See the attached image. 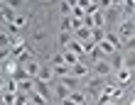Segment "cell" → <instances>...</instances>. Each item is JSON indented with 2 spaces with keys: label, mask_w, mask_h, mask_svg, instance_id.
I'll return each mask as SVG.
<instances>
[{
  "label": "cell",
  "mask_w": 135,
  "mask_h": 105,
  "mask_svg": "<svg viewBox=\"0 0 135 105\" xmlns=\"http://www.w3.org/2000/svg\"><path fill=\"white\" fill-rule=\"evenodd\" d=\"M118 32L115 34L120 37V42H125V39H135V17H125L118 22Z\"/></svg>",
  "instance_id": "6da1fadb"
},
{
  "label": "cell",
  "mask_w": 135,
  "mask_h": 105,
  "mask_svg": "<svg viewBox=\"0 0 135 105\" xmlns=\"http://www.w3.org/2000/svg\"><path fill=\"white\" fill-rule=\"evenodd\" d=\"M61 86H66L69 91H81V88L86 86V78H76V76H71V74H66V76H59L57 78Z\"/></svg>",
  "instance_id": "7a4b0ae2"
},
{
  "label": "cell",
  "mask_w": 135,
  "mask_h": 105,
  "mask_svg": "<svg viewBox=\"0 0 135 105\" xmlns=\"http://www.w3.org/2000/svg\"><path fill=\"white\" fill-rule=\"evenodd\" d=\"M91 74L93 76H103V78H108L113 71H110V66H108V59H101V61H93L91 64Z\"/></svg>",
  "instance_id": "3957f363"
},
{
  "label": "cell",
  "mask_w": 135,
  "mask_h": 105,
  "mask_svg": "<svg viewBox=\"0 0 135 105\" xmlns=\"http://www.w3.org/2000/svg\"><path fill=\"white\" fill-rule=\"evenodd\" d=\"M113 74H115V86H120V88H125V83H130V81H133V71L130 69H118V71H113Z\"/></svg>",
  "instance_id": "277c9868"
},
{
  "label": "cell",
  "mask_w": 135,
  "mask_h": 105,
  "mask_svg": "<svg viewBox=\"0 0 135 105\" xmlns=\"http://www.w3.org/2000/svg\"><path fill=\"white\" fill-rule=\"evenodd\" d=\"M35 78L47 81V83H54V81H57V76L52 74V66H49V64H39V71H37V76H35Z\"/></svg>",
  "instance_id": "5b68a950"
},
{
  "label": "cell",
  "mask_w": 135,
  "mask_h": 105,
  "mask_svg": "<svg viewBox=\"0 0 135 105\" xmlns=\"http://www.w3.org/2000/svg\"><path fill=\"white\" fill-rule=\"evenodd\" d=\"M69 74H71V76H76V78H89V76H91V69L86 66V64H81V61H76L74 66L69 69Z\"/></svg>",
  "instance_id": "8992f818"
},
{
  "label": "cell",
  "mask_w": 135,
  "mask_h": 105,
  "mask_svg": "<svg viewBox=\"0 0 135 105\" xmlns=\"http://www.w3.org/2000/svg\"><path fill=\"white\" fill-rule=\"evenodd\" d=\"M35 91L42 95L44 100H49L52 98V83H47V81H39V78H35Z\"/></svg>",
  "instance_id": "52a82bcc"
},
{
  "label": "cell",
  "mask_w": 135,
  "mask_h": 105,
  "mask_svg": "<svg viewBox=\"0 0 135 105\" xmlns=\"http://www.w3.org/2000/svg\"><path fill=\"white\" fill-rule=\"evenodd\" d=\"M69 88L66 86H61L59 83V81H54V83H52V95H54V98H57V100H64V98H69Z\"/></svg>",
  "instance_id": "ba28073f"
},
{
  "label": "cell",
  "mask_w": 135,
  "mask_h": 105,
  "mask_svg": "<svg viewBox=\"0 0 135 105\" xmlns=\"http://www.w3.org/2000/svg\"><path fill=\"white\" fill-rule=\"evenodd\" d=\"M108 66H110V71L123 69V51H113V54H108Z\"/></svg>",
  "instance_id": "9c48e42d"
},
{
  "label": "cell",
  "mask_w": 135,
  "mask_h": 105,
  "mask_svg": "<svg viewBox=\"0 0 135 105\" xmlns=\"http://www.w3.org/2000/svg\"><path fill=\"white\" fill-rule=\"evenodd\" d=\"M71 37H74L76 42L86 44V42H91V29H86V27H79V29H74V32H71Z\"/></svg>",
  "instance_id": "30bf717a"
},
{
  "label": "cell",
  "mask_w": 135,
  "mask_h": 105,
  "mask_svg": "<svg viewBox=\"0 0 135 105\" xmlns=\"http://www.w3.org/2000/svg\"><path fill=\"white\" fill-rule=\"evenodd\" d=\"M64 49H66V51H71V54H76V56H84V54H86V51H84V44H81V42H76L74 37H71L69 42H66V46H64Z\"/></svg>",
  "instance_id": "8fae6325"
},
{
  "label": "cell",
  "mask_w": 135,
  "mask_h": 105,
  "mask_svg": "<svg viewBox=\"0 0 135 105\" xmlns=\"http://www.w3.org/2000/svg\"><path fill=\"white\" fill-rule=\"evenodd\" d=\"M0 15H3V20L10 25V22H15V17H17V10H12V7H7L5 3H0Z\"/></svg>",
  "instance_id": "7c38bea8"
},
{
  "label": "cell",
  "mask_w": 135,
  "mask_h": 105,
  "mask_svg": "<svg viewBox=\"0 0 135 105\" xmlns=\"http://www.w3.org/2000/svg\"><path fill=\"white\" fill-rule=\"evenodd\" d=\"M120 15H123V20L133 17V15H135V0H125V3L120 5Z\"/></svg>",
  "instance_id": "4fadbf2b"
},
{
  "label": "cell",
  "mask_w": 135,
  "mask_h": 105,
  "mask_svg": "<svg viewBox=\"0 0 135 105\" xmlns=\"http://www.w3.org/2000/svg\"><path fill=\"white\" fill-rule=\"evenodd\" d=\"M22 69H25L27 74L35 78V76H37V71H39V61H37V59H30V61H25V64H22Z\"/></svg>",
  "instance_id": "5bb4252c"
},
{
  "label": "cell",
  "mask_w": 135,
  "mask_h": 105,
  "mask_svg": "<svg viewBox=\"0 0 135 105\" xmlns=\"http://www.w3.org/2000/svg\"><path fill=\"white\" fill-rule=\"evenodd\" d=\"M17 91H20V93H30V91H35V78L17 81Z\"/></svg>",
  "instance_id": "9a60e30c"
},
{
  "label": "cell",
  "mask_w": 135,
  "mask_h": 105,
  "mask_svg": "<svg viewBox=\"0 0 135 105\" xmlns=\"http://www.w3.org/2000/svg\"><path fill=\"white\" fill-rule=\"evenodd\" d=\"M10 78L15 81V83H17V81H25V78H32V76H30V74H27V71L22 69V66H17V69L12 71V76H10Z\"/></svg>",
  "instance_id": "2e32d148"
},
{
  "label": "cell",
  "mask_w": 135,
  "mask_h": 105,
  "mask_svg": "<svg viewBox=\"0 0 135 105\" xmlns=\"http://www.w3.org/2000/svg\"><path fill=\"white\" fill-rule=\"evenodd\" d=\"M69 98L74 100L76 105H86V103H89V100H86V95H84V91H71V93H69Z\"/></svg>",
  "instance_id": "e0dca14e"
},
{
  "label": "cell",
  "mask_w": 135,
  "mask_h": 105,
  "mask_svg": "<svg viewBox=\"0 0 135 105\" xmlns=\"http://www.w3.org/2000/svg\"><path fill=\"white\" fill-rule=\"evenodd\" d=\"M59 32H71V15H61L59 17Z\"/></svg>",
  "instance_id": "ac0fdd59"
},
{
  "label": "cell",
  "mask_w": 135,
  "mask_h": 105,
  "mask_svg": "<svg viewBox=\"0 0 135 105\" xmlns=\"http://www.w3.org/2000/svg\"><path fill=\"white\" fill-rule=\"evenodd\" d=\"M27 95H30V103H32V105H49V100H44L37 91H30Z\"/></svg>",
  "instance_id": "d6986e66"
},
{
  "label": "cell",
  "mask_w": 135,
  "mask_h": 105,
  "mask_svg": "<svg viewBox=\"0 0 135 105\" xmlns=\"http://www.w3.org/2000/svg\"><path fill=\"white\" fill-rule=\"evenodd\" d=\"M103 37H106V29H103V27H93V29H91V42H93V44H98Z\"/></svg>",
  "instance_id": "ffe728a7"
},
{
  "label": "cell",
  "mask_w": 135,
  "mask_h": 105,
  "mask_svg": "<svg viewBox=\"0 0 135 105\" xmlns=\"http://www.w3.org/2000/svg\"><path fill=\"white\" fill-rule=\"evenodd\" d=\"M69 69H71V66H66V64H57V66H52V74L59 78V76H66Z\"/></svg>",
  "instance_id": "44dd1931"
},
{
  "label": "cell",
  "mask_w": 135,
  "mask_h": 105,
  "mask_svg": "<svg viewBox=\"0 0 135 105\" xmlns=\"http://www.w3.org/2000/svg\"><path fill=\"white\" fill-rule=\"evenodd\" d=\"M61 54H64V64H66V66H74V64L79 61V56L71 54V51H66V49H61Z\"/></svg>",
  "instance_id": "7402d4cb"
},
{
  "label": "cell",
  "mask_w": 135,
  "mask_h": 105,
  "mask_svg": "<svg viewBox=\"0 0 135 105\" xmlns=\"http://www.w3.org/2000/svg\"><path fill=\"white\" fill-rule=\"evenodd\" d=\"M69 39H71V32H59V37H57V44H59V49H64Z\"/></svg>",
  "instance_id": "603a6c76"
},
{
  "label": "cell",
  "mask_w": 135,
  "mask_h": 105,
  "mask_svg": "<svg viewBox=\"0 0 135 105\" xmlns=\"http://www.w3.org/2000/svg\"><path fill=\"white\" fill-rule=\"evenodd\" d=\"M27 103H30V95L27 93H20V91L15 93V105H27Z\"/></svg>",
  "instance_id": "cb8c5ba5"
},
{
  "label": "cell",
  "mask_w": 135,
  "mask_h": 105,
  "mask_svg": "<svg viewBox=\"0 0 135 105\" xmlns=\"http://www.w3.org/2000/svg\"><path fill=\"white\" fill-rule=\"evenodd\" d=\"M47 64H49V66H57V64H64V54H61V49H59L57 54H54V56H52V59L47 61Z\"/></svg>",
  "instance_id": "d4e9b609"
},
{
  "label": "cell",
  "mask_w": 135,
  "mask_h": 105,
  "mask_svg": "<svg viewBox=\"0 0 135 105\" xmlns=\"http://www.w3.org/2000/svg\"><path fill=\"white\" fill-rule=\"evenodd\" d=\"M3 3H5L7 7H12V10H20V7L25 5V0H3Z\"/></svg>",
  "instance_id": "484cf974"
},
{
  "label": "cell",
  "mask_w": 135,
  "mask_h": 105,
  "mask_svg": "<svg viewBox=\"0 0 135 105\" xmlns=\"http://www.w3.org/2000/svg\"><path fill=\"white\" fill-rule=\"evenodd\" d=\"M5 98V105H15V93H7V91H0Z\"/></svg>",
  "instance_id": "4316f807"
},
{
  "label": "cell",
  "mask_w": 135,
  "mask_h": 105,
  "mask_svg": "<svg viewBox=\"0 0 135 105\" xmlns=\"http://www.w3.org/2000/svg\"><path fill=\"white\" fill-rule=\"evenodd\" d=\"M59 12H61V15H71V7H69L66 0H61V3H59Z\"/></svg>",
  "instance_id": "83f0119b"
},
{
  "label": "cell",
  "mask_w": 135,
  "mask_h": 105,
  "mask_svg": "<svg viewBox=\"0 0 135 105\" xmlns=\"http://www.w3.org/2000/svg\"><path fill=\"white\" fill-rule=\"evenodd\" d=\"M81 27V17H71V32Z\"/></svg>",
  "instance_id": "f1b7e54d"
},
{
  "label": "cell",
  "mask_w": 135,
  "mask_h": 105,
  "mask_svg": "<svg viewBox=\"0 0 135 105\" xmlns=\"http://www.w3.org/2000/svg\"><path fill=\"white\" fill-rule=\"evenodd\" d=\"M5 59H10V49H0V61H5Z\"/></svg>",
  "instance_id": "f546056e"
},
{
  "label": "cell",
  "mask_w": 135,
  "mask_h": 105,
  "mask_svg": "<svg viewBox=\"0 0 135 105\" xmlns=\"http://www.w3.org/2000/svg\"><path fill=\"white\" fill-rule=\"evenodd\" d=\"M59 103H61V105H76V103L71 100V98H64V100H59Z\"/></svg>",
  "instance_id": "4dcf8cb0"
},
{
  "label": "cell",
  "mask_w": 135,
  "mask_h": 105,
  "mask_svg": "<svg viewBox=\"0 0 135 105\" xmlns=\"http://www.w3.org/2000/svg\"><path fill=\"white\" fill-rule=\"evenodd\" d=\"M66 3H69V7H74V5L79 3V0H66Z\"/></svg>",
  "instance_id": "1f68e13d"
},
{
  "label": "cell",
  "mask_w": 135,
  "mask_h": 105,
  "mask_svg": "<svg viewBox=\"0 0 135 105\" xmlns=\"http://www.w3.org/2000/svg\"><path fill=\"white\" fill-rule=\"evenodd\" d=\"M3 83H5V76H0V91H3Z\"/></svg>",
  "instance_id": "d6a6232c"
},
{
  "label": "cell",
  "mask_w": 135,
  "mask_h": 105,
  "mask_svg": "<svg viewBox=\"0 0 135 105\" xmlns=\"http://www.w3.org/2000/svg\"><path fill=\"white\" fill-rule=\"evenodd\" d=\"M0 105H5V98H3V93H0Z\"/></svg>",
  "instance_id": "836d02e7"
},
{
  "label": "cell",
  "mask_w": 135,
  "mask_h": 105,
  "mask_svg": "<svg viewBox=\"0 0 135 105\" xmlns=\"http://www.w3.org/2000/svg\"><path fill=\"white\" fill-rule=\"evenodd\" d=\"M59 105H61V103H59Z\"/></svg>",
  "instance_id": "e575fe53"
}]
</instances>
